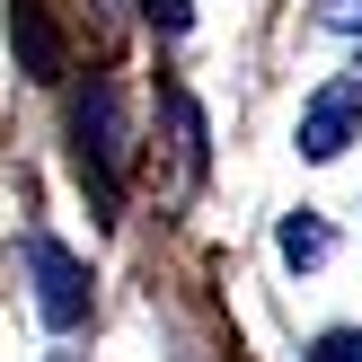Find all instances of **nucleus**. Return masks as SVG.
I'll return each instance as SVG.
<instances>
[{"label": "nucleus", "instance_id": "39448f33", "mask_svg": "<svg viewBox=\"0 0 362 362\" xmlns=\"http://www.w3.org/2000/svg\"><path fill=\"white\" fill-rule=\"evenodd\" d=\"M274 247H283V265H318V257H327V221H310V212H292V221L274 230Z\"/></svg>", "mask_w": 362, "mask_h": 362}, {"label": "nucleus", "instance_id": "7ed1b4c3", "mask_svg": "<svg viewBox=\"0 0 362 362\" xmlns=\"http://www.w3.org/2000/svg\"><path fill=\"white\" fill-rule=\"evenodd\" d=\"M354 133H362V80H327L300 106V159H345Z\"/></svg>", "mask_w": 362, "mask_h": 362}, {"label": "nucleus", "instance_id": "f03ea898", "mask_svg": "<svg viewBox=\"0 0 362 362\" xmlns=\"http://www.w3.org/2000/svg\"><path fill=\"white\" fill-rule=\"evenodd\" d=\"M27 274H35V310H45L53 327H80L88 318V265L71 257V247H53L45 230L27 239Z\"/></svg>", "mask_w": 362, "mask_h": 362}, {"label": "nucleus", "instance_id": "6e6552de", "mask_svg": "<svg viewBox=\"0 0 362 362\" xmlns=\"http://www.w3.org/2000/svg\"><path fill=\"white\" fill-rule=\"evenodd\" d=\"M327 18H336V27H354V35H362V0H327Z\"/></svg>", "mask_w": 362, "mask_h": 362}, {"label": "nucleus", "instance_id": "0eeeda50", "mask_svg": "<svg viewBox=\"0 0 362 362\" xmlns=\"http://www.w3.org/2000/svg\"><path fill=\"white\" fill-rule=\"evenodd\" d=\"M141 9H151V18H159L168 35H186V0H141Z\"/></svg>", "mask_w": 362, "mask_h": 362}, {"label": "nucleus", "instance_id": "20e7f679", "mask_svg": "<svg viewBox=\"0 0 362 362\" xmlns=\"http://www.w3.org/2000/svg\"><path fill=\"white\" fill-rule=\"evenodd\" d=\"M9 27H18V45H27V71H35V80H53V71H62V45H53L45 9H35V0H18V9H9Z\"/></svg>", "mask_w": 362, "mask_h": 362}, {"label": "nucleus", "instance_id": "f257e3e1", "mask_svg": "<svg viewBox=\"0 0 362 362\" xmlns=\"http://www.w3.org/2000/svg\"><path fill=\"white\" fill-rule=\"evenodd\" d=\"M71 141H80V177L98 186V204L115 212V177H124V106L106 80L80 88V106H71Z\"/></svg>", "mask_w": 362, "mask_h": 362}, {"label": "nucleus", "instance_id": "423d86ee", "mask_svg": "<svg viewBox=\"0 0 362 362\" xmlns=\"http://www.w3.org/2000/svg\"><path fill=\"white\" fill-rule=\"evenodd\" d=\"M310 362H362V327H327L310 345Z\"/></svg>", "mask_w": 362, "mask_h": 362}]
</instances>
